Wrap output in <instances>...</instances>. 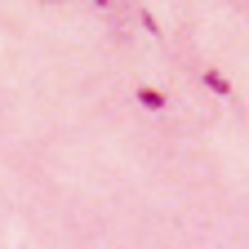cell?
Segmentation results:
<instances>
[{"mask_svg": "<svg viewBox=\"0 0 249 249\" xmlns=\"http://www.w3.org/2000/svg\"><path fill=\"white\" fill-rule=\"evenodd\" d=\"M138 103L151 107V111H165V93H160V89H151V85H142V89H138Z\"/></svg>", "mask_w": 249, "mask_h": 249, "instance_id": "cell-1", "label": "cell"}, {"mask_svg": "<svg viewBox=\"0 0 249 249\" xmlns=\"http://www.w3.org/2000/svg\"><path fill=\"white\" fill-rule=\"evenodd\" d=\"M200 80H205V85H209V89H213V93H231V80H227V76H223V71H205V76H200Z\"/></svg>", "mask_w": 249, "mask_h": 249, "instance_id": "cell-2", "label": "cell"}, {"mask_svg": "<svg viewBox=\"0 0 249 249\" xmlns=\"http://www.w3.org/2000/svg\"><path fill=\"white\" fill-rule=\"evenodd\" d=\"M89 5H107V0H89Z\"/></svg>", "mask_w": 249, "mask_h": 249, "instance_id": "cell-3", "label": "cell"}]
</instances>
